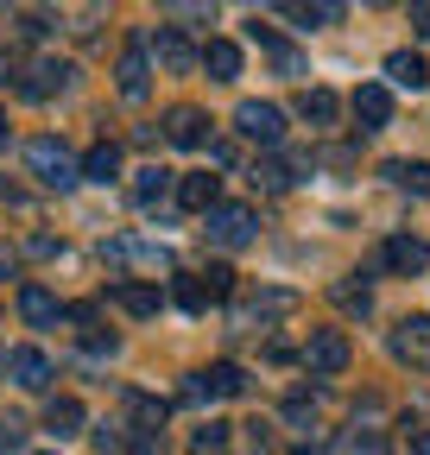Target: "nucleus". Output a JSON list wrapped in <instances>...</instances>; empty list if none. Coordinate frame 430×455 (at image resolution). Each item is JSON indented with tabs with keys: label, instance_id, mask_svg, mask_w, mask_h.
<instances>
[{
	"label": "nucleus",
	"instance_id": "obj_6",
	"mask_svg": "<svg viewBox=\"0 0 430 455\" xmlns=\"http://www.w3.org/2000/svg\"><path fill=\"white\" fill-rule=\"evenodd\" d=\"M393 355L411 373H430V316H399L393 323Z\"/></svg>",
	"mask_w": 430,
	"mask_h": 455
},
{
	"label": "nucleus",
	"instance_id": "obj_11",
	"mask_svg": "<svg viewBox=\"0 0 430 455\" xmlns=\"http://www.w3.org/2000/svg\"><path fill=\"white\" fill-rule=\"evenodd\" d=\"M291 310H298V291L273 284V291H253V298L241 304V323H247V329H266V323H279V316H291Z\"/></svg>",
	"mask_w": 430,
	"mask_h": 455
},
{
	"label": "nucleus",
	"instance_id": "obj_27",
	"mask_svg": "<svg viewBox=\"0 0 430 455\" xmlns=\"http://www.w3.org/2000/svg\"><path fill=\"white\" fill-rule=\"evenodd\" d=\"M44 430L58 436V443L76 436L83 430V405H76V398H51V405H44Z\"/></svg>",
	"mask_w": 430,
	"mask_h": 455
},
{
	"label": "nucleus",
	"instance_id": "obj_15",
	"mask_svg": "<svg viewBox=\"0 0 430 455\" xmlns=\"http://www.w3.org/2000/svg\"><path fill=\"white\" fill-rule=\"evenodd\" d=\"M7 379L26 386V392H44V386H51V355H44V348H13V355H7Z\"/></svg>",
	"mask_w": 430,
	"mask_h": 455
},
{
	"label": "nucleus",
	"instance_id": "obj_22",
	"mask_svg": "<svg viewBox=\"0 0 430 455\" xmlns=\"http://www.w3.org/2000/svg\"><path fill=\"white\" fill-rule=\"evenodd\" d=\"M330 298H336V310L367 316V310H373V284H367L361 272H348V278H336V284H330Z\"/></svg>",
	"mask_w": 430,
	"mask_h": 455
},
{
	"label": "nucleus",
	"instance_id": "obj_21",
	"mask_svg": "<svg viewBox=\"0 0 430 455\" xmlns=\"http://www.w3.org/2000/svg\"><path fill=\"white\" fill-rule=\"evenodd\" d=\"M247 38H253V44H259L266 57H273V70H279V76H304V51H291V44H279V38H273V32H266L259 20L247 26Z\"/></svg>",
	"mask_w": 430,
	"mask_h": 455
},
{
	"label": "nucleus",
	"instance_id": "obj_30",
	"mask_svg": "<svg viewBox=\"0 0 430 455\" xmlns=\"http://www.w3.org/2000/svg\"><path fill=\"white\" fill-rule=\"evenodd\" d=\"M171 298H178L190 316H203V310H209V291H203V278H178V284H171Z\"/></svg>",
	"mask_w": 430,
	"mask_h": 455
},
{
	"label": "nucleus",
	"instance_id": "obj_19",
	"mask_svg": "<svg viewBox=\"0 0 430 455\" xmlns=\"http://www.w3.org/2000/svg\"><path fill=\"white\" fill-rule=\"evenodd\" d=\"M76 178H89V184H108V178H121V146H115V140H95V146L76 158Z\"/></svg>",
	"mask_w": 430,
	"mask_h": 455
},
{
	"label": "nucleus",
	"instance_id": "obj_7",
	"mask_svg": "<svg viewBox=\"0 0 430 455\" xmlns=\"http://www.w3.org/2000/svg\"><path fill=\"white\" fill-rule=\"evenodd\" d=\"M146 57H158L171 76H190L196 70V51H190V38L178 32V26H158V32H146Z\"/></svg>",
	"mask_w": 430,
	"mask_h": 455
},
{
	"label": "nucleus",
	"instance_id": "obj_31",
	"mask_svg": "<svg viewBox=\"0 0 430 455\" xmlns=\"http://www.w3.org/2000/svg\"><path fill=\"white\" fill-rule=\"evenodd\" d=\"M285 20H298V26H336L342 20V7H298V0H291V7H279Z\"/></svg>",
	"mask_w": 430,
	"mask_h": 455
},
{
	"label": "nucleus",
	"instance_id": "obj_2",
	"mask_svg": "<svg viewBox=\"0 0 430 455\" xmlns=\"http://www.w3.org/2000/svg\"><path fill=\"white\" fill-rule=\"evenodd\" d=\"M203 235H209V247H222V253H241V247L259 235V215H253L247 203H215V209L203 215Z\"/></svg>",
	"mask_w": 430,
	"mask_h": 455
},
{
	"label": "nucleus",
	"instance_id": "obj_12",
	"mask_svg": "<svg viewBox=\"0 0 430 455\" xmlns=\"http://www.w3.org/2000/svg\"><path fill=\"white\" fill-rule=\"evenodd\" d=\"M380 266L399 272V278H411V272L430 266V241H424V235H393V241L380 247Z\"/></svg>",
	"mask_w": 430,
	"mask_h": 455
},
{
	"label": "nucleus",
	"instance_id": "obj_3",
	"mask_svg": "<svg viewBox=\"0 0 430 455\" xmlns=\"http://www.w3.org/2000/svg\"><path fill=\"white\" fill-rule=\"evenodd\" d=\"M298 361H304L316 379H336V373L354 361V348H348V335H342V329H310V341L298 348Z\"/></svg>",
	"mask_w": 430,
	"mask_h": 455
},
{
	"label": "nucleus",
	"instance_id": "obj_18",
	"mask_svg": "<svg viewBox=\"0 0 430 455\" xmlns=\"http://www.w3.org/2000/svg\"><path fill=\"white\" fill-rule=\"evenodd\" d=\"M20 316L32 323V329H58L64 323V304L44 291V284H20Z\"/></svg>",
	"mask_w": 430,
	"mask_h": 455
},
{
	"label": "nucleus",
	"instance_id": "obj_5",
	"mask_svg": "<svg viewBox=\"0 0 430 455\" xmlns=\"http://www.w3.org/2000/svg\"><path fill=\"white\" fill-rule=\"evenodd\" d=\"M235 392H247V373H241L235 361H215L209 373H190V379H184V398H190V405H203V398H235Z\"/></svg>",
	"mask_w": 430,
	"mask_h": 455
},
{
	"label": "nucleus",
	"instance_id": "obj_10",
	"mask_svg": "<svg viewBox=\"0 0 430 455\" xmlns=\"http://www.w3.org/2000/svg\"><path fill=\"white\" fill-rule=\"evenodd\" d=\"M348 108H354V121H361V133H380V127L393 121V89H386V83H361Z\"/></svg>",
	"mask_w": 430,
	"mask_h": 455
},
{
	"label": "nucleus",
	"instance_id": "obj_39",
	"mask_svg": "<svg viewBox=\"0 0 430 455\" xmlns=\"http://www.w3.org/2000/svg\"><path fill=\"white\" fill-rule=\"evenodd\" d=\"M411 455H430V430H411Z\"/></svg>",
	"mask_w": 430,
	"mask_h": 455
},
{
	"label": "nucleus",
	"instance_id": "obj_41",
	"mask_svg": "<svg viewBox=\"0 0 430 455\" xmlns=\"http://www.w3.org/2000/svg\"><path fill=\"white\" fill-rule=\"evenodd\" d=\"M0 146H7V114H0Z\"/></svg>",
	"mask_w": 430,
	"mask_h": 455
},
{
	"label": "nucleus",
	"instance_id": "obj_13",
	"mask_svg": "<svg viewBox=\"0 0 430 455\" xmlns=\"http://www.w3.org/2000/svg\"><path fill=\"white\" fill-rule=\"evenodd\" d=\"M64 83H70V64H64V57H38V64L26 70V83H20V95H26V101H51Z\"/></svg>",
	"mask_w": 430,
	"mask_h": 455
},
{
	"label": "nucleus",
	"instance_id": "obj_28",
	"mask_svg": "<svg viewBox=\"0 0 430 455\" xmlns=\"http://www.w3.org/2000/svg\"><path fill=\"white\" fill-rule=\"evenodd\" d=\"M253 184H259V190H291L298 171H291V158H259V164H253Z\"/></svg>",
	"mask_w": 430,
	"mask_h": 455
},
{
	"label": "nucleus",
	"instance_id": "obj_8",
	"mask_svg": "<svg viewBox=\"0 0 430 455\" xmlns=\"http://www.w3.org/2000/svg\"><path fill=\"white\" fill-rule=\"evenodd\" d=\"M101 253L121 259V266H139V272H171V247H165V241H127V235H121V241H108Z\"/></svg>",
	"mask_w": 430,
	"mask_h": 455
},
{
	"label": "nucleus",
	"instance_id": "obj_14",
	"mask_svg": "<svg viewBox=\"0 0 430 455\" xmlns=\"http://www.w3.org/2000/svg\"><path fill=\"white\" fill-rule=\"evenodd\" d=\"M165 140L184 146V152L209 146V114H203V108H171V114H165Z\"/></svg>",
	"mask_w": 430,
	"mask_h": 455
},
{
	"label": "nucleus",
	"instance_id": "obj_35",
	"mask_svg": "<svg viewBox=\"0 0 430 455\" xmlns=\"http://www.w3.org/2000/svg\"><path fill=\"white\" fill-rule=\"evenodd\" d=\"M285 418H291V424H298V430H316V411H310V405H304V398H291V405H285Z\"/></svg>",
	"mask_w": 430,
	"mask_h": 455
},
{
	"label": "nucleus",
	"instance_id": "obj_29",
	"mask_svg": "<svg viewBox=\"0 0 430 455\" xmlns=\"http://www.w3.org/2000/svg\"><path fill=\"white\" fill-rule=\"evenodd\" d=\"M222 449H228V424H222V418H209V424L190 436V455H222Z\"/></svg>",
	"mask_w": 430,
	"mask_h": 455
},
{
	"label": "nucleus",
	"instance_id": "obj_23",
	"mask_svg": "<svg viewBox=\"0 0 430 455\" xmlns=\"http://www.w3.org/2000/svg\"><path fill=\"white\" fill-rule=\"evenodd\" d=\"M336 114H342V101L330 89H304L298 95V121H310V127H336Z\"/></svg>",
	"mask_w": 430,
	"mask_h": 455
},
{
	"label": "nucleus",
	"instance_id": "obj_16",
	"mask_svg": "<svg viewBox=\"0 0 430 455\" xmlns=\"http://www.w3.org/2000/svg\"><path fill=\"white\" fill-rule=\"evenodd\" d=\"M178 203L190 215H209L215 203H222V178H209V171H184V178H178Z\"/></svg>",
	"mask_w": 430,
	"mask_h": 455
},
{
	"label": "nucleus",
	"instance_id": "obj_20",
	"mask_svg": "<svg viewBox=\"0 0 430 455\" xmlns=\"http://www.w3.org/2000/svg\"><path fill=\"white\" fill-rule=\"evenodd\" d=\"M171 190H178V171H165V164H146L139 178H133V203H139V209H158Z\"/></svg>",
	"mask_w": 430,
	"mask_h": 455
},
{
	"label": "nucleus",
	"instance_id": "obj_26",
	"mask_svg": "<svg viewBox=\"0 0 430 455\" xmlns=\"http://www.w3.org/2000/svg\"><path fill=\"white\" fill-rule=\"evenodd\" d=\"M115 304H121L127 316H158V291H152V284H139V278H121V284H115Z\"/></svg>",
	"mask_w": 430,
	"mask_h": 455
},
{
	"label": "nucleus",
	"instance_id": "obj_4",
	"mask_svg": "<svg viewBox=\"0 0 430 455\" xmlns=\"http://www.w3.org/2000/svg\"><path fill=\"white\" fill-rule=\"evenodd\" d=\"M235 127H241V140H253V146L273 152L285 140V108L279 101H241L235 108Z\"/></svg>",
	"mask_w": 430,
	"mask_h": 455
},
{
	"label": "nucleus",
	"instance_id": "obj_9",
	"mask_svg": "<svg viewBox=\"0 0 430 455\" xmlns=\"http://www.w3.org/2000/svg\"><path fill=\"white\" fill-rule=\"evenodd\" d=\"M115 83H121V95L127 101H139L146 89H152V57H146V32L121 51V64H115Z\"/></svg>",
	"mask_w": 430,
	"mask_h": 455
},
{
	"label": "nucleus",
	"instance_id": "obj_37",
	"mask_svg": "<svg viewBox=\"0 0 430 455\" xmlns=\"http://www.w3.org/2000/svg\"><path fill=\"white\" fill-rule=\"evenodd\" d=\"M165 20H215V7H165Z\"/></svg>",
	"mask_w": 430,
	"mask_h": 455
},
{
	"label": "nucleus",
	"instance_id": "obj_24",
	"mask_svg": "<svg viewBox=\"0 0 430 455\" xmlns=\"http://www.w3.org/2000/svg\"><path fill=\"white\" fill-rule=\"evenodd\" d=\"M386 178H393L399 190H411V196H430V158H393Z\"/></svg>",
	"mask_w": 430,
	"mask_h": 455
},
{
	"label": "nucleus",
	"instance_id": "obj_1",
	"mask_svg": "<svg viewBox=\"0 0 430 455\" xmlns=\"http://www.w3.org/2000/svg\"><path fill=\"white\" fill-rule=\"evenodd\" d=\"M26 171H32L44 190H76V184H83V178H76V152H70L64 140H51V133L26 140Z\"/></svg>",
	"mask_w": 430,
	"mask_h": 455
},
{
	"label": "nucleus",
	"instance_id": "obj_40",
	"mask_svg": "<svg viewBox=\"0 0 430 455\" xmlns=\"http://www.w3.org/2000/svg\"><path fill=\"white\" fill-rule=\"evenodd\" d=\"M7 76H13V64H7V57H0V83H7Z\"/></svg>",
	"mask_w": 430,
	"mask_h": 455
},
{
	"label": "nucleus",
	"instance_id": "obj_36",
	"mask_svg": "<svg viewBox=\"0 0 430 455\" xmlns=\"http://www.w3.org/2000/svg\"><path fill=\"white\" fill-rule=\"evenodd\" d=\"M20 32H32V38H44V32H51V13H20Z\"/></svg>",
	"mask_w": 430,
	"mask_h": 455
},
{
	"label": "nucleus",
	"instance_id": "obj_34",
	"mask_svg": "<svg viewBox=\"0 0 430 455\" xmlns=\"http://www.w3.org/2000/svg\"><path fill=\"white\" fill-rule=\"evenodd\" d=\"M20 443H26V424L20 418H0V455H20Z\"/></svg>",
	"mask_w": 430,
	"mask_h": 455
},
{
	"label": "nucleus",
	"instance_id": "obj_32",
	"mask_svg": "<svg viewBox=\"0 0 430 455\" xmlns=\"http://www.w3.org/2000/svg\"><path fill=\"white\" fill-rule=\"evenodd\" d=\"M380 449H386V436H373V430H348L336 443V455H380Z\"/></svg>",
	"mask_w": 430,
	"mask_h": 455
},
{
	"label": "nucleus",
	"instance_id": "obj_17",
	"mask_svg": "<svg viewBox=\"0 0 430 455\" xmlns=\"http://www.w3.org/2000/svg\"><path fill=\"white\" fill-rule=\"evenodd\" d=\"M196 70H209V83H235V76H241V44L209 38V44L196 51Z\"/></svg>",
	"mask_w": 430,
	"mask_h": 455
},
{
	"label": "nucleus",
	"instance_id": "obj_42",
	"mask_svg": "<svg viewBox=\"0 0 430 455\" xmlns=\"http://www.w3.org/2000/svg\"><path fill=\"white\" fill-rule=\"evenodd\" d=\"M20 455H44V449H20Z\"/></svg>",
	"mask_w": 430,
	"mask_h": 455
},
{
	"label": "nucleus",
	"instance_id": "obj_38",
	"mask_svg": "<svg viewBox=\"0 0 430 455\" xmlns=\"http://www.w3.org/2000/svg\"><path fill=\"white\" fill-rule=\"evenodd\" d=\"M411 32H418V38H430V7H411Z\"/></svg>",
	"mask_w": 430,
	"mask_h": 455
},
{
	"label": "nucleus",
	"instance_id": "obj_25",
	"mask_svg": "<svg viewBox=\"0 0 430 455\" xmlns=\"http://www.w3.org/2000/svg\"><path fill=\"white\" fill-rule=\"evenodd\" d=\"M386 76H393L399 89H424V83H430V64H424L418 51H393V57H386Z\"/></svg>",
	"mask_w": 430,
	"mask_h": 455
},
{
	"label": "nucleus",
	"instance_id": "obj_33",
	"mask_svg": "<svg viewBox=\"0 0 430 455\" xmlns=\"http://www.w3.org/2000/svg\"><path fill=\"white\" fill-rule=\"evenodd\" d=\"M196 278H203V291H209V304H222V298L235 291V272H228V266H209V272H196Z\"/></svg>",
	"mask_w": 430,
	"mask_h": 455
}]
</instances>
